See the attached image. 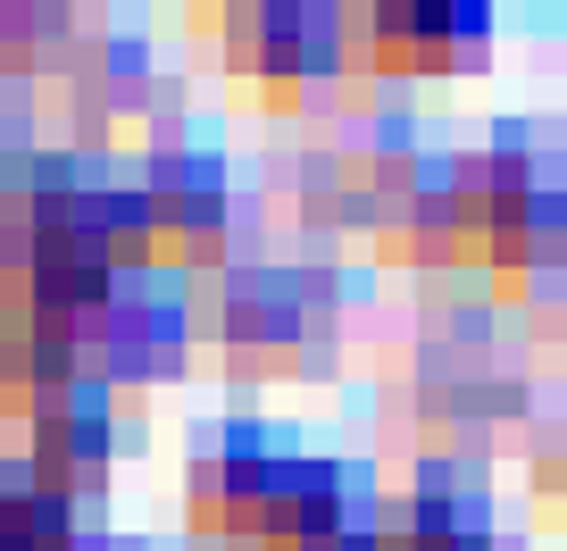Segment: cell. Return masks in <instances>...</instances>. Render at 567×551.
Instances as JSON below:
<instances>
[{"label": "cell", "instance_id": "3957f363", "mask_svg": "<svg viewBox=\"0 0 567 551\" xmlns=\"http://www.w3.org/2000/svg\"><path fill=\"white\" fill-rule=\"evenodd\" d=\"M318 42L326 25L309 9H250V18H234V68L259 84H301L318 68Z\"/></svg>", "mask_w": 567, "mask_h": 551}, {"label": "cell", "instance_id": "277c9868", "mask_svg": "<svg viewBox=\"0 0 567 551\" xmlns=\"http://www.w3.org/2000/svg\"><path fill=\"white\" fill-rule=\"evenodd\" d=\"M0 551H75V510L51 484L18 477L0 493Z\"/></svg>", "mask_w": 567, "mask_h": 551}, {"label": "cell", "instance_id": "7a4b0ae2", "mask_svg": "<svg viewBox=\"0 0 567 551\" xmlns=\"http://www.w3.org/2000/svg\"><path fill=\"white\" fill-rule=\"evenodd\" d=\"M368 42L392 75H443L467 51H484V9H375Z\"/></svg>", "mask_w": 567, "mask_h": 551}, {"label": "cell", "instance_id": "6da1fadb", "mask_svg": "<svg viewBox=\"0 0 567 551\" xmlns=\"http://www.w3.org/2000/svg\"><path fill=\"white\" fill-rule=\"evenodd\" d=\"M101 468H109V409H101V392H84V385L42 392V409H34V468H25V477L51 484V493L68 501L75 484H101Z\"/></svg>", "mask_w": 567, "mask_h": 551}]
</instances>
